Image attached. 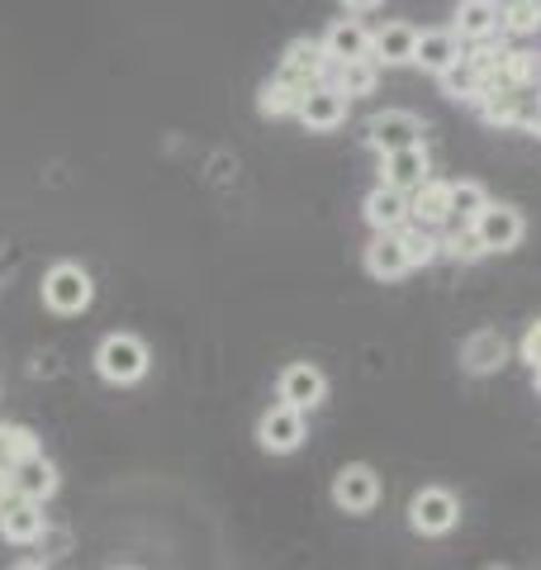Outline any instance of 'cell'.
<instances>
[{"instance_id": "6", "label": "cell", "mask_w": 541, "mask_h": 570, "mask_svg": "<svg viewBox=\"0 0 541 570\" xmlns=\"http://www.w3.org/2000/svg\"><path fill=\"white\" fill-rule=\"evenodd\" d=\"M299 124L309 134H333L342 119H347V96L337 91V86H309V91L299 96Z\"/></svg>"}, {"instance_id": "2", "label": "cell", "mask_w": 541, "mask_h": 570, "mask_svg": "<svg viewBox=\"0 0 541 570\" xmlns=\"http://www.w3.org/2000/svg\"><path fill=\"white\" fill-rule=\"evenodd\" d=\"M409 523H413V532H423V538H442V532L461 523V499L442 485H427L409 499Z\"/></svg>"}, {"instance_id": "23", "label": "cell", "mask_w": 541, "mask_h": 570, "mask_svg": "<svg viewBox=\"0 0 541 570\" xmlns=\"http://www.w3.org/2000/svg\"><path fill=\"white\" fill-rule=\"evenodd\" d=\"M484 205H490V195H484L480 181H456V186H451V219L475 224Z\"/></svg>"}, {"instance_id": "16", "label": "cell", "mask_w": 541, "mask_h": 570, "mask_svg": "<svg viewBox=\"0 0 541 570\" xmlns=\"http://www.w3.org/2000/svg\"><path fill=\"white\" fill-rule=\"evenodd\" d=\"M423 181H427V153H423V142L400 148V153H385V186H394V190H419Z\"/></svg>"}, {"instance_id": "14", "label": "cell", "mask_w": 541, "mask_h": 570, "mask_svg": "<svg viewBox=\"0 0 541 570\" xmlns=\"http://www.w3.org/2000/svg\"><path fill=\"white\" fill-rule=\"evenodd\" d=\"M10 485H14V494H20V499H39V504H43V499L58 490V466H52L43 452H33V456H24L20 466L10 471Z\"/></svg>"}, {"instance_id": "15", "label": "cell", "mask_w": 541, "mask_h": 570, "mask_svg": "<svg viewBox=\"0 0 541 570\" xmlns=\"http://www.w3.org/2000/svg\"><path fill=\"white\" fill-rule=\"evenodd\" d=\"M371 52H375V62H385V67H404V62H413V52H419V29L385 24L381 33H371Z\"/></svg>"}, {"instance_id": "27", "label": "cell", "mask_w": 541, "mask_h": 570, "mask_svg": "<svg viewBox=\"0 0 541 570\" xmlns=\"http://www.w3.org/2000/svg\"><path fill=\"white\" fill-rule=\"evenodd\" d=\"M400 238H404V253H409V266H427L432 257H437V238L427 234V228H400Z\"/></svg>"}, {"instance_id": "1", "label": "cell", "mask_w": 541, "mask_h": 570, "mask_svg": "<svg viewBox=\"0 0 541 570\" xmlns=\"http://www.w3.org/2000/svg\"><path fill=\"white\" fill-rule=\"evenodd\" d=\"M148 343L142 337H134V333H110L100 343V352H96V371L110 385H134V381H142L148 376Z\"/></svg>"}, {"instance_id": "18", "label": "cell", "mask_w": 541, "mask_h": 570, "mask_svg": "<svg viewBox=\"0 0 541 570\" xmlns=\"http://www.w3.org/2000/svg\"><path fill=\"white\" fill-rule=\"evenodd\" d=\"M323 52L333 62H356V58H371V33L361 29L356 20H337L328 33H323Z\"/></svg>"}, {"instance_id": "33", "label": "cell", "mask_w": 541, "mask_h": 570, "mask_svg": "<svg viewBox=\"0 0 541 570\" xmlns=\"http://www.w3.org/2000/svg\"><path fill=\"white\" fill-rule=\"evenodd\" d=\"M532 376H537V390H541V366H532Z\"/></svg>"}, {"instance_id": "8", "label": "cell", "mask_w": 541, "mask_h": 570, "mask_svg": "<svg viewBox=\"0 0 541 570\" xmlns=\"http://www.w3.org/2000/svg\"><path fill=\"white\" fill-rule=\"evenodd\" d=\"M323 400H328V381H323V371L309 366V362H295L281 371V404L299 409V414H309V409H318Z\"/></svg>"}, {"instance_id": "5", "label": "cell", "mask_w": 541, "mask_h": 570, "mask_svg": "<svg viewBox=\"0 0 541 570\" xmlns=\"http://www.w3.org/2000/svg\"><path fill=\"white\" fill-rule=\"evenodd\" d=\"M471 228H475L484 253H513L522 243V234H528V224H522V214L513 205H484Z\"/></svg>"}, {"instance_id": "7", "label": "cell", "mask_w": 541, "mask_h": 570, "mask_svg": "<svg viewBox=\"0 0 541 570\" xmlns=\"http://www.w3.org/2000/svg\"><path fill=\"white\" fill-rule=\"evenodd\" d=\"M375 499H381V475H375L371 466H342L337 480H333V504L347 509V513H371Z\"/></svg>"}, {"instance_id": "32", "label": "cell", "mask_w": 541, "mask_h": 570, "mask_svg": "<svg viewBox=\"0 0 541 570\" xmlns=\"http://www.w3.org/2000/svg\"><path fill=\"white\" fill-rule=\"evenodd\" d=\"M14 570H48V566H33V561H24V566H14Z\"/></svg>"}, {"instance_id": "3", "label": "cell", "mask_w": 541, "mask_h": 570, "mask_svg": "<svg viewBox=\"0 0 541 570\" xmlns=\"http://www.w3.org/2000/svg\"><path fill=\"white\" fill-rule=\"evenodd\" d=\"M90 295H96V285H90V276L81 272V266H71V262H58L43 276V305L52 314H86Z\"/></svg>"}, {"instance_id": "24", "label": "cell", "mask_w": 541, "mask_h": 570, "mask_svg": "<svg viewBox=\"0 0 541 570\" xmlns=\"http://www.w3.org/2000/svg\"><path fill=\"white\" fill-rule=\"evenodd\" d=\"M375 86V67H371V58H356V62H337V91L342 96H366Z\"/></svg>"}, {"instance_id": "25", "label": "cell", "mask_w": 541, "mask_h": 570, "mask_svg": "<svg viewBox=\"0 0 541 570\" xmlns=\"http://www.w3.org/2000/svg\"><path fill=\"white\" fill-rule=\"evenodd\" d=\"M299 86H291V81H270L266 91H262V115H270V119H281V115H295L299 110Z\"/></svg>"}, {"instance_id": "11", "label": "cell", "mask_w": 541, "mask_h": 570, "mask_svg": "<svg viewBox=\"0 0 541 570\" xmlns=\"http://www.w3.org/2000/svg\"><path fill=\"white\" fill-rule=\"evenodd\" d=\"M328 52H323V43H291V52H285V62H281V81H291V86H299V91H309V86H318V77L328 71Z\"/></svg>"}, {"instance_id": "9", "label": "cell", "mask_w": 541, "mask_h": 570, "mask_svg": "<svg viewBox=\"0 0 541 570\" xmlns=\"http://www.w3.org/2000/svg\"><path fill=\"white\" fill-rule=\"evenodd\" d=\"M366 138L375 142L381 153H400V148H413L423 142V119L409 115V110H385L366 124Z\"/></svg>"}, {"instance_id": "13", "label": "cell", "mask_w": 541, "mask_h": 570, "mask_svg": "<svg viewBox=\"0 0 541 570\" xmlns=\"http://www.w3.org/2000/svg\"><path fill=\"white\" fill-rule=\"evenodd\" d=\"M366 272H371L375 281H400V276L413 272L400 228H394V234H375V243L366 247Z\"/></svg>"}, {"instance_id": "29", "label": "cell", "mask_w": 541, "mask_h": 570, "mask_svg": "<svg viewBox=\"0 0 541 570\" xmlns=\"http://www.w3.org/2000/svg\"><path fill=\"white\" fill-rule=\"evenodd\" d=\"M442 247H446L451 257H480V253H484V247H480V238H475V228H471V234H456V238H451V243H442Z\"/></svg>"}, {"instance_id": "22", "label": "cell", "mask_w": 541, "mask_h": 570, "mask_svg": "<svg viewBox=\"0 0 541 570\" xmlns=\"http://www.w3.org/2000/svg\"><path fill=\"white\" fill-rule=\"evenodd\" d=\"M39 452V442H33L29 428L20 423H0V471H14L24 456Z\"/></svg>"}, {"instance_id": "4", "label": "cell", "mask_w": 541, "mask_h": 570, "mask_svg": "<svg viewBox=\"0 0 541 570\" xmlns=\"http://www.w3.org/2000/svg\"><path fill=\"white\" fill-rule=\"evenodd\" d=\"M304 438H309V423H304V414L291 409V404H270L262 414V423H257V442L266 452H276V456L304 448Z\"/></svg>"}, {"instance_id": "17", "label": "cell", "mask_w": 541, "mask_h": 570, "mask_svg": "<svg viewBox=\"0 0 541 570\" xmlns=\"http://www.w3.org/2000/svg\"><path fill=\"white\" fill-rule=\"evenodd\" d=\"M413 62H423L427 71H437V77H442L446 67L461 62V33H451V29L419 33V52H413Z\"/></svg>"}, {"instance_id": "10", "label": "cell", "mask_w": 541, "mask_h": 570, "mask_svg": "<svg viewBox=\"0 0 541 570\" xmlns=\"http://www.w3.org/2000/svg\"><path fill=\"white\" fill-rule=\"evenodd\" d=\"M43 504L39 499H10L6 509H0V538L14 542V547H29L43 538Z\"/></svg>"}, {"instance_id": "20", "label": "cell", "mask_w": 541, "mask_h": 570, "mask_svg": "<svg viewBox=\"0 0 541 570\" xmlns=\"http://www.w3.org/2000/svg\"><path fill=\"white\" fill-rule=\"evenodd\" d=\"M461 362H465V371H475V376H490V371H499L503 366V337L499 333H475V337H465L461 343Z\"/></svg>"}, {"instance_id": "28", "label": "cell", "mask_w": 541, "mask_h": 570, "mask_svg": "<svg viewBox=\"0 0 541 570\" xmlns=\"http://www.w3.org/2000/svg\"><path fill=\"white\" fill-rule=\"evenodd\" d=\"M442 81H446V91L456 96V100H461L465 91H475V86H480L475 71H471V67H461V62H456V67H446V71H442Z\"/></svg>"}, {"instance_id": "19", "label": "cell", "mask_w": 541, "mask_h": 570, "mask_svg": "<svg viewBox=\"0 0 541 570\" xmlns=\"http://www.w3.org/2000/svg\"><path fill=\"white\" fill-rule=\"evenodd\" d=\"M409 219H419L423 228L446 224L451 219V186L446 181H423L409 200Z\"/></svg>"}, {"instance_id": "12", "label": "cell", "mask_w": 541, "mask_h": 570, "mask_svg": "<svg viewBox=\"0 0 541 570\" xmlns=\"http://www.w3.org/2000/svg\"><path fill=\"white\" fill-rule=\"evenodd\" d=\"M366 224L375 234H394V228L409 224V190H394V186H375L366 195Z\"/></svg>"}, {"instance_id": "26", "label": "cell", "mask_w": 541, "mask_h": 570, "mask_svg": "<svg viewBox=\"0 0 541 570\" xmlns=\"http://www.w3.org/2000/svg\"><path fill=\"white\" fill-rule=\"evenodd\" d=\"M499 20L509 29H518V33H532V29H541V6L537 0H503Z\"/></svg>"}, {"instance_id": "30", "label": "cell", "mask_w": 541, "mask_h": 570, "mask_svg": "<svg viewBox=\"0 0 541 570\" xmlns=\"http://www.w3.org/2000/svg\"><path fill=\"white\" fill-rule=\"evenodd\" d=\"M522 362H528V366H541V318H537L528 333H522Z\"/></svg>"}, {"instance_id": "31", "label": "cell", "mask_w": 541, "mask_h": 570, "mask_svg": "<svg viewBox=\"0 0 541 570\" xmlns=\"http://www.w3.org/2000/svg\"><path fill=\"white\" fill-rule=\"evenodd\" d=\"M342 6H347V10H375L381 0H342Z\"/></svg>"}, {"instance_id": "21", "label": "cell", "mask_w": 541, "mask_h": 570, "mask_svg": "<svg viewBox=\"0 0 541 570\" xmlns=\"http://www.w3.org/2000/svg\"><path fill=\"white\" fill-rule=\"evenodd\" d=\"M494 24H499V0H461V10H456L461 39H490Z\"/></svg>"}]
</instances>
